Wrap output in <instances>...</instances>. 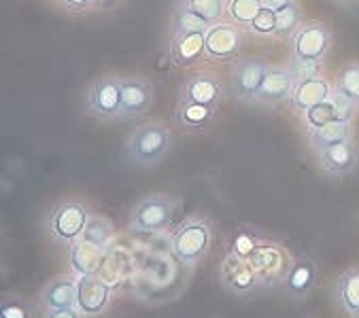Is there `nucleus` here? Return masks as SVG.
<instances>
[{
    "instance_id": "40",
    "label": "nucleus",
    "mask_w": 359,
    "mask_h": 318,
    "mask_svg": "<svg viewBox=\"0 0 359 318\" xmlns=\"http://www.w3.org/2000/svg\"><path fill=\"white\" fill-rule=\"evenodd\" d=\"M338 3H344V5H348V3H357V0H338Z\"/></svg>"
},
{
    "instance_id": "31",
    "label": "nucleus",
    "mask_w": 359,
    "mask_h": 318,
    "mask_svg": "<svg viewBox=\"0 0 359 318\" xmlns=\"http://www.w3.org/2000/svg\"><path fill=\"white\" fill-rule=\"evenodd\" d=\"M302 119H304V125L306 130H319L323 125H327L330 121L336 119V109H334V102L332 98L321 102V104H315L311 106L309 111L302 113Z\"/></svg>"
},
{
    "instance_id": "25",
    "label": "nucleus",
    "mask_w": 359,
    "mask_h": 318,
    "mask_svg": "<svg viewBox=\"0 0 359 318\" xmlns=\"http://www.w3.org/2000/svg\"><path fill=\"white\" fill-rule=\"evenodd\" d=\"M304 24V15L298 3L285 7L283 11H276V28H274V39L287 41V39H294V34L302 28Z\"/></svg>"
},
{
    "instance_id": "9",
    "label": "nucleus",
    "mask_w": 359,
    "mask_h": 318,
    "mask_svg": "<svg viewBox=\"0 0 359 318\" xmlns=\"http://www.w3.org/2000/svg\"><path fill=\"white\" fill-rule=\"evenodd\" d=\"M226 96H228V88L210 72H194L179 88V100L198 102L215 111H219Z\"/></svg>"
},
{
    "instance_id": "1",
    "label": "nucleus",
    "mask_w": 359,
    "mask_h": 318,
    "mask_svg": "<svg viewBox=\"0 0 359 318\" xmlns=\"http://www.w3.org/2000/svg\"><path fill=\"white\" fill-rule=\"evenodd\" d=\"M172 146V134L162 121L140 123L126 142V155L138 168H151L162 164Z\"/></svg>"
},
{
    "instance_id": "29",
    "label": "nucleus",
    "mask_w": 359,
    "mask_h": 318,
    "mask_svg": "<svg viewBox=\"0 0 359 318\" xmlns=\"http://www.w3.org/2000/svg\"><path fill=\"white\" fill-rule=\"evenodd\" d=\"M334 90L346 96L348 100H353L355 104H359V62H353L340 68Z\"/></svg>"
},
{
    "instance_id": "30",
    "label": "nucleus",
    "mask_w": 359,
    "mask_h": 318,
    "mask_svg": "<svg viewBox=\"0 0 359 318\" xmlns=\"http://www.w3.org/2000/svg\"><path fill=\"white\" fill-rule=\"evenodd\" d=\"M290 68L294 81L300 83V81H306V78H315V76H323V60H309V57H296L292 55L290 57Z\"/></svg>"
},
{
    "instance_id": "4",
    "label": "nucleus",
    "mask_w": 359,
    "mask_h": 318,
    "mask_svg": "<svg viewBox=\"0 0 359 318\" xmlns=\"http://www.w3.org/2000/svg\"><path fill=\"white\" fill-rule=\"evenodd\" d=\"M179 208V200L168 193H151L140 198L128 216V227L134 233H158L164 231Z\"/></svg>"
},
{
    "instance_id": "22",
    "label": "nucleus",
    "mask_w": 359,
    "mask_h": 318,
    "mask_svg": "<svg viewBox=\"0 0 359 318\" xmlns=\"http://www.w3.org/2000/svg\"><path fill=\"white\" fill-rule=\"evenodd\" d=\"M68 257H70L73 272L77 276H96V272L100 270L102 257H104V249H98L86 240H77L70 244Z\"/></svg>"
},
{
    "instance_id": "18",
    "label": "nucleus",
    "mask_w": 359,
    "mask_h": 318,
    "mask_svg": "<svg viewBox=\"0 0 359 318\" xmlns=\"http://www.w3.org/2000/svg\"><path fill=\"white\" fill-rule=\"evenodd\" d=\"M168 60L175 66H196L198 62L206 60V36H204V32L170 36Z\"/></svg>"
},
{
    "instance_id": "23",
    "label": "nucleus",
    "mask_w": 359,
    "mask_h": 318,
    "mask_svg": "<svg viewBox=\"0 0 359 318\" xmlns=\"http://www.w3.org/2000/svg\"><path fill=\"white\" fill-rule=\"evenodd\" d=\"M346 140H353V121L334 119L319 130H309V144L313 146L315 153L332 144L346 142Z\"/></svg>"
},
{
    "instance_id": "32",
    "label": "nucleus",
    "mask_w": 359,
    "mask_h": 318,
    "mask_svg": "<svg viewBox=\"0 0 359 318\" xmlns=\"http://www.w3.org/2000/svg\"><path fill=\"white\" fill-rule=\"evenodd\" d=\"M0 318H36V310L26 297L9 295L0 305Z\"/></svg>"
},
{
    "instance_id": "34",
    "label": "nucleus",
    "mask_w": 359,
    "mask_h": 318,
    "mask_svg": "<svg viewBox=\"0 0 359 318\" xmlns=\"http://www.w3.org/2000/svg\"><path fill=\"white\" fill-rule=\"evenodd\" d=\"M276 28V11L270 7H262L259 13L255 15V20L249 24V30L257 36H272Z\"/></svg>"
},
{
    "instance_id": "10",
    "label": "nucleus",
    "mask_w": 359,
    "mask_h": 318,
    "mask_svg": "<svg viewBox=\"0 0 359 318\" xmlns=\"http://www.w3.org/2000/svg\"><path fill=\"white\" fill-rule=\"evenodd\" d=\"M332 47V30L325 22H304L292 39V55L309 60H325Z\"/></svg>"
},
{
    "instance_id": "20",
    "label": "nucleus",
    "mask_w": 359,
    "mask_h": 318,
    "mask_svg": "<svg viewBox=\"0 0 359 318\" xmlns=\"http://www.w3.org/2000/svg\"><path fill=\"white\" fill-rule=\"evenodd\" d=\"M215 117H217L215 109L187 100H179L172 111V119L183 132H202L215 121Z\"/></svg>"
},
{
    "instance_id": "24",
    "label": "nucleus",
    "mask_w": 359,
    "mask_h": 318,
    "mask_svg": "<svg viewBox=\"0 0 359 318\" xmlns=\"http://www.w3.org/2000/svg\"><path fill=\"white\" fill-rule=\"evenodd\" d=\"M210 26L198 18L194 11H189L185 5H181L179 0L172 5L170 11V26H168V34L170 36H179V34H191V32H206Z\"/></svg>"
},
{
    "instance_id": "2",
    "label": "nucleus",
    "mask_w": 359,
    "mask_h": 318,
    "mask_svg": "<svg viewBox=\"0 0 359 318\" xmlns=\"http://www.w3.org/2000/svg\"><path fill=\"white\" fill-rule=\"evenodd\" d=\"M210 244L212 225L202 216H189L172 233L170 249L179 263H183L185 268H194L210 253Z\"/></svg>"
},
{
    "instance_id": "19",
    "label": "nucleus",
    "mask_w": 359,
    "mask_h": 318,
    "mask_svg": "<svg viewBox=\"0 0 359 318\" xmlns=\"http://www.w3.org/2000/svg\"><path fill=\"white\" fill-rule=\"evenodd\" d=\"M332 94H334V88H332V83L327 81V78L325 76H315V78H306V81H300V83L294 85L290 104H292L294 111L304 113L311 106L330 100Z\"/></svg>"
},
{
    "instance_id": "33",
    "label": "nucleus",
    "mask_w": 359,
    "mask_h": 318,
    "mask_svg": "<svg viewBox=\"0 0 359 318\" xmlns=\"http://www.w3.org/2000/svg\"><path fill=\"white\" fill-rule=\"evenodd\" d=\"M259 244H262V240H259V235H257V233H253V231H249V229H241V231L234 235L232 247H230L228 253H232V255H236V257H241V259H249V257L253 255V251H255Z\"/></svg>"
},
{
    "instance_id": "7",
    "label": "nucleus",
    "mask_w": 359,
    "mask_h": 318,
    "mask_svg": "<svg viewBox=\"0 0 359 318\" xmlns=\"http://www.w3.org/2000/svg\"><path fill=\"white\" fill-rule=\"evenodd\" d=\"M154 85L147 76L128 74L121 76V111L119 121L142 119L154 106Z\"/></svg>"
},
{
    "instance_id": "26",
    "label": "nucleus",
    "mask_w": 359,
    "mask_h": 318,
    "mask_svg": "<svg viewBox=\"0 0 359 318\" xmlns=\"http://www.w3.org/2000/svg\"><path fill=\"white\" fill-rule=\"evenodd\" d=\"M113 233H115L113 223H111L107 216L94 214V212H92V219H90V223H88L83 235H81V240H86V242H90V244H94V247L107 251V247H109L111 240H113Z\"/></svg>"
},
{
    "instance_id": "12",
    "label": "nucleus",
    "mask_w": 359,
    "mask_h": 318,
    "mask_svg": "<svg viewBox=\"0 0 359 318\" xmlns=\"http://www.w3.org/2000/svg\"><path fill=\"white\" fill-rule=\"evenodd\" d=\"M219 276L224 289H228L234 295H247L257 289H262V282L251 268L249 259H241L232 253H228L219 265Z\"/></svg>"
},
{
    "instance_id": "28",
    "label": "nucleus",
    "mask_w": 359,
    "mask_h": 318,
    "mask_svg": "<svg viewBox=\"0 0 359 318\" xmlns=\"http://www.w3.org/2000/svg\"><path fill=\"white\" fill-rule=\"evenodd\" d=\"M262 7H264V0H228L226 15L232 24L249 28V24L255 20Z\"/></svg>"
},
{
    "instance_id": "39",
    "label": "nucleus",
    "mask_w": 359,
    "mask_h": 318,
    "mask_svg": "<svg viewBox=\"0 0 359 318\" xmlns=\"http://www.w3.org/2000/svg\"><path fill=\"white\" fill-rule=\"evenodd\" d=\"M121 5V0H96V7L100 11H113Z\"/></svg>"
},
{
    "instance_id": "14",
    "label": "nucleus",
    "mask_w": 359,
    "mask_h": 318,
    "mask_svg": "<svg viewBox=\"0 0 359 318\" xmlns=\"http://www.w3.org/2000/svg\"><path fill=\"white\" fill-rule=\"evenodd\" d=\"M294 85H296V81H294L290 68L287 66H270L253 104H259L266 109L283 104L285 100L292 98Z\"/></svg>"
},
{
    "instance_id": "37",
    "label": "nucleus",
    "mask_w": 359,
    "mask_h": 318,
    "mask_svg": "<svg viewBox=\"0 0 359 318\" xmlns=\"http://www.w3.org/2000/svg\"><path fill=\"white\" fill-rule=\"evenodd\" d=\"M41 318H86L77 307H62V310H43Z\"/></svg>"
},
{
    "instance_id": "6",
    "label": "nucleus",
    "mask_w": 359,
    "mask_h": 318,
    "mask_svg": "<svg viewBox=\"0 0 359 318\" xmlns=\"http://www.w3.org/2000/svg\"><path fill=\"white\" fill-rule=\"evenodd\" d=\"M249 263L255 270L262 286H272L283 284L294 265V257L290 255V251H285L274 242H262L249 257Z\"/></svg>"
},
{
    "instance_id": "13",
    "label": "nucleus",
    "mask_w": 359,
    "mask_h": 318,
    "mask_svg": "<svg viewBox=\"0 0 359 318\" xmlns=\"http://www.w3.org/2000/svg\"><path fill=\"white\" fill-rule=\"evenodd\" d=\"M79 295L77 310L86 318H96L104 314L113 299V289L98 276H79Z\"/></svg>"
},
{
    "instance_id": "27",
    "label": "nucleus",
    "mask_w": 359,
    "mask_h": 318,
    "mask_svg": "<svg viewBox=\"0 0 359 318\" xmlns=\"http://www.w3.org/2000/svg\"><path fill=\"white\" fill-rule=\"evenodd\" d=\"M189 11H194L198 18H202L208 26L224 22L228 0H179Z\"/></svg>"
},
{
    "instance_id": "38",
    "label": "nucleus",
    "mask_w": 359,
    "mask_h": 318,
    "mask_svg": "<svg viewBox=\"0 0 359 318\" xmlns=\"http://www.w3.org/2000/svg\"><path fill=\"white\" fill-rule=\"evenodd\" d=\"M294 3H298V0H264V5L274 9V11H283L285 7H290Z\"/></svg>"
},
{
    "instance_id": "35",
    "label": "nucleus",
    "mask_w": 359,
    "mask_h": 318,
    "mask_svg": "<svg viewBox=\"0 0 359 318\" xmlns=\"http://www.w3.org/2000/svg\"><path fill=\"white\" fill-rule=\"evenodd\" d=\"M332 102H334V109H336V119H340V121H353L359 104H355L353 100H348L346 96H342L336 90L332 94Z\"/></svg>"
},
{
    "instance_id": "11",
    "label": "nucleus",
    "mask_w": 359,
    "mask_h": 318,
    "mask_svg": "<svg viewBox=\"0 0 359 318\" xmlns=\"http://www.w3.org/2000/svg\"><path fill=\"white\" fill-rule=\"evenodd\" d=\"M206 60L215 62H232L243 51V34L236 24L217 22L212 24L206 32Z\"/></svg>"
},
{
    "instance_id": "15",
    "label": "nucleus",
    "mask_w": 359,
    "mask_h": 318,
    "mask_svg": "<svg viewBox=\"0 0 359 318\" xmlns=\"http://www.w3.org/2000/svg\"><path fill=\"white\" fill-rule=\"evenodd\" d=\"M79 280L73 276H55L51 278L39 293L41 310H62V307H77Z\"/></svg>"
},
{
    "instance_id": "8",
    "label": "nucleus",
    "mask_w": 359,
    "mask_h": 318,
    "mask_svg": "<svg viewBox=\"0 0 359 318\" xmlns=\"http://www.w3.org/2000/svg\"><path fill=\"white\" fill-rule=\"evenodd\" d=\"M268 64L259 62V60H251V57H243L236 60V64L232 66L230 72V83H228V94L238 100V102H255V96L264 83L266 72H268Z\"/></svg>"
},
{
    "instance_id": "16",
    "label": "nucleus",
    "mask_w": 359,
    "mask_h": 318,
    "mask_svg": "<svg viewBox=\"0 0 359 318\" xmlns=\"http://www.w3.org/2000/svg\"><path fill=\"white\" fill-rule=\"evenodd\" d=\"M317 274H319V270H317L315 259L298 257V259H294V265H292L290 274H287V278L283 280L280 286L287 293V297L302 301L313 293V289L317 284Z\"/></svg>"
},
{
    "instance_id": "36",
    "label": "nucleus",
    "mask_w": 359,
    "mask_h": 318,
    "mask_svg": "<svg viewBox=\"0 0 359 318\" xmlns=\"http://www.w3.org/2000/svg\"><path fill=\"white\" fill-rule=\"evenodd\" d=\"M60 5V9H64L66 13H73V15H86L96 7V0H55Z\"/></svg>"
},
{
    "instance_id": "3",
    "label": "nucleus",
    "mask_w": 359,
    "mask_h": 318,
    "mask_svg": "<svg viewBox=\"0 0 359 318\" xmlns=\"http://www.w3.org/2000/svg\"><path fill=\"white\" fill-rule=\"evenodd\" d=\"M92 219V208L81 200L57 202L47 216V231L51 240L64 247L81 240V235Z\"/></svg>"
},
{
    "instance_id": "17",
    "label": "nucleus",
    "mask_w": 359,
    "mask_h": 318,
    "mask_svg": "<svg viewBox=\"0 0 359 318\" xmlns=\"http://www.w3.org/2000/svg\"><path fill=\"white\" fill-rule=\"evenodd\" d=\"M317 159H319V166L325 174L330 177H344L348 172H353L357 168V146L353 140L340 142V144H332L327 148L317 151Z\"/></svg>"
},
{
    "instance_id": "21",
    "label": "nucleus",
    "mask_w": 359,
    "mask_h": 318,
    "mask_svg": "<svg viewBox=\"0 0 359 318\" xmlns=\"http://www.w3.org/2000/svg\"><path fill=\"white\" fill-rule=\"evenodd\" d=\"M334 297L346 316L359 318V265L346 268L338 276L334 284Z\"/></svg>"
},
{
    "instance_id": "5",
    "label": "nucleus",
    "mask_w": 359,
    "mask_h": 318,
    "mask_svg": "<svg viewBox=\"0 0 359 318\" xmlns=\"http://www.w3.org/2000/svg\"><path fill=\"white\" fill-rule=\"evenodd\" d=\"M83 111L98 121H119L121 76L100 74L83 92Z\"/></svg>"
}]
</instances>
